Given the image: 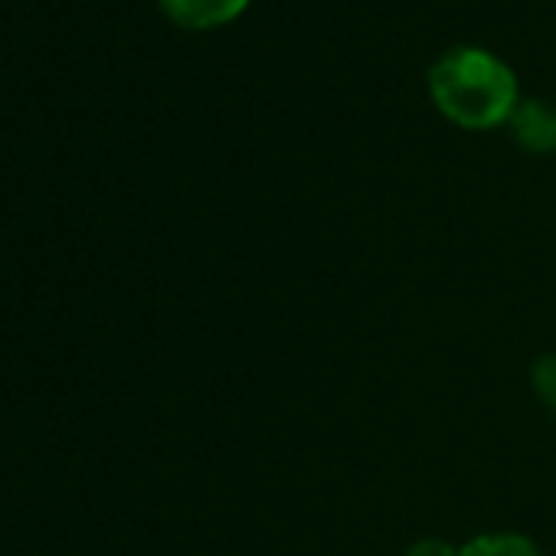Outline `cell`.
<instances>
[{"instance_id":"3","label":"cell","mask_w":556,"mask_h":556,"mask_svg":"<svg viewBox=\"0 0 556 556\" xmlns=\"http://www.w3.org/2000/svg\"><path fill=\"white\" fill-rule=\"evenodd\" d=\"M164 14L187 30H213L242 17L249 0H161Z\"/></svg>"},{"instance_id":"5","label":"cell","mask_w":556,"mask_h":556,"mask_svg":"<svg viewBox=\"0 0 556 556\" xmlns=\"http://www.w3.org/2000/svg\"><path fill=\"white\" fill-rule=\"evenodd\" d=\"M530 377H533V393L540 396V403L556 413V357L553 354L540 357L533 364V374Z\"/></svg>"},{"instance_id":"1","label":"cell","mask_w":556,"mask_h":556,"mask_svg":"<svg viewBox=\"0 0 556 556\" xmlns=\"http://www.w3.org/2000/svg\"><path fill=\"white\" fill-rule=\"evenodd\" d=\"M429 96L448 122L468 131L510 122L520 102L510 66L481 47H458L439 56L429 70Z\"/></svg>"},{"instance_id":"4","label":"cell","mask_w":556,"mask_h":556,"mask_svg":"<svg viewBox=\"0 0 556 556\" xmlns=\"http://www.w3.org/2000/svg\"><path fill=\"white\" fill-rule=\"evenodd\" d=\"M458 556H540L536 546L520 533H484L458 549Z\"/></svg>"},{"instance_id":"6","label":"cell","mask_w":556,"mask_h":556,"mask_svg":"<svg viewBox=\"0 0 556 556\" xmlns=\"http://www.w3.org/2000/svg\"><path fill=\"white\" fill-rule=\"evenodd\" d=\"M406 556H458V549H455L452 543H445V540H435V536H429V540H419V543H413Z\"/></svg>"},{"instance_id":"2","label":"cell","mask_w":556,"mask_h":556,"mask_svg":"<svg viewBox=\"0 0 556 556\" xmlns=\"http://www.w3.org/2000/svg\"><path fill=\"white\" fill-rule=\"evenodd\" d=\"M510 131L523 151L553 154L556 151V109L540 99H523L517 102L510 115Z\"/></svg>"}]
</instances>
